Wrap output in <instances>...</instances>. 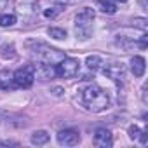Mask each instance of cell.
Masks as SVG:
<instances>
[{"mask_svg": "<svg viewBox=\"0 0 148 148\" xmlns=\"http://www.w3.org/2000/svg\"><path fill=\"white\" fill-rule=\"evenodd\" d=\"M32 54L37 58L38 63H44V64H52L56 66L63 58H64V52L58 51V49H52L45 44H37V47L32 51Z\"/></svg>", "mask_w": 148, "mask_h": 148, "instance_id": "3957f363", "label": "cell"}, {"mask_svg": "<svg viewBox=\"0 0 148 148\" xmlns=\"http://www.w3.org/2000/svg\"><path fill=\"white\" fill-rule=\"evenodd\" d=\"M14 23H16V16L14 14H2V16H0V26H2V28L12 26Z\"/></svg>", "mask_w": 148, "mask_h": 148, "instance_id": "2e32d148", "label": "cell"}, {"mask_svg": "<svg viewBox=\"0 0 148 148\" xmlns=\"http://www.w3.org/2000/svg\"><path fill=\"white\" fill-rule=\"evenodd\" d=\"M47 33H49V37H52V38H56V40L66 38V30H63V28H49Z\"/></svg>", "mask_w": 148, "mask_h": 148, "instance_id": "9a60e30c", "label": "cell"}, {"mask_svg": "<svg viewBox=\"0 0 148 148\" xmlns=\"http://www.w3.org/2000/svg\"><path fill=\"white\" fill-rule=\"evenodd\" d=\"M98 2H99V0H98Z\"/></svg>", "mask_w": 148, "mask_h": 148, "instance_id": "603a6c76", "label": "cell"}, {"mask_svg": "<svg viewBox=\"0 0 148 148\" xmlns=\"http://www.w3.org/2000/svg\"><path fill=\"white\" fill-rule=\"evenodd\" d=\"M99 70L105 73L108 79H112V80H115V82H122L124 77H125V68H124L122 63H108V64L103 63Z\"/></svg>", "mask_w": 148, "mask_h": 148, "instance_id": "8992f818", "label": "cell"}, {"mask_svg": "<svg viewBox=\"0 0 148 148\" xmlns=\"http://www.w3.org/2000/svg\"><path fill=\"white\" fill-rule=\"evenodd\" d=\"M56 75V70L52 64H44L40 63L38 66H35V79H40V80H49Z\"/></svg>", "mask_w": 148, "mask_h": 148, "instance_id": "9c48e42d", "label": "cell"}, {"mask_svg": "<svg viewBox=\"0 0 148 148\" xmlns=\"http://www.w3.org/2000/svg\"><path fill=\"white\" fill-rule=\"evenodd\" d=\"M61 11H63V5H58V7H52V9L49 7V9L44 11V16H45V18H56Z\"/></svg>", "mask_w": 148, "mask_h": 148, "instance_id": "e0dca14e", "label": "cell"}, {"mask_svg": "<svg viewBox=\"0 0 148 148\" xmlns=\"http://www.w3.org/2000/svg\"><path fill=\"white\" fill-rule=\"evenodd\" d=\"M54 70H56V75H58V77L71 79V77H75L77 73H79L80 63H79L77 59H73V58H66V56H64V58L54 66Z\"/></svg>", "mask_w": 148, "mask_h": 148, "instance_id": "5b68a950", "label": "cell"}, {"mask_svg": "<svg viewBox=\"0 0 148 148\" xmlns=\"http://www.w3.org/2000/svg\"><path fill=\"white\" fill-rule=\"evenodd\" d=\"M145 70H146V61L143 56H134L131 59V71L134 77H143L145 75Z\"/></svg>", "mask_w": 148, "mask_h": 148, "instance_id": "30bf717a", "label": "cell"}, {"mask_svg": "<svg viewBox=\"0 0 148 148\" xmlns=\"http://www.w3.org/2000/svg\"><path fill=\"white\" fill-rule=\"evenodd\" d=\"M117 2H127V0H117Z\"/></svg>", "mask_w": 148, "mask_h": 148, "instance_id": "7402d4cb", "label": "cell"}, {"mask_svg": "<svg viewBox=\"0 0 148 148\" xmlns=\"http://www.w3.org/2000/svg\"><path fill=\"white\" fill-rule=\"evenodd\" d=\"M92 141H94V145L96 146H99V148H108V146H112V132L108 131V129H98L96 132H94V138H92Z\"/></svg>", "mask_w": 148, "mask_h": 148, "instance_id": "ba28073f", "label": "cell"}, {"mask_svg": "<svg viewBox=\"0 0 148 148\" xmlns=\"http://www.w3.org/2000/svg\"><path fill=\"white\" fill-rule=\"evenodd\" d=\"M11 87H14L12 73H9V71H0V89H11Z\"/></svg>", "mask_w": 148, "mask_h": 148, "instance_id": "7c38bea8", "label": "cell"}, {"mask_svg": "<svg viewBox=\"0 0 148 148\" xmlns=\"http://www.w3.org/2000/svg\"><path fill=\"white\" fill-rule=\"evenodd\" d=\"M139 134H141V131H139L138 125H131V127H129V138H131V139H138Z\"/></svg>", "mask_w": 148, "mask_h": 148, "instance_id": "ac0fdd59", "label": "cell"}, {"mask_svg": "<svg viewBox=\"0 0 148 148\" xmlns=\"http://www.w3.org/2000/svg\"><path fill=\"white\" fill-rule=\"evenodd\" d=\"M145 23H146L145 19H134V25H136V26H139V28H141L143 32L146 30V25H145Z\"/></svg>", "mask_w": 148, "mask_h": 148, "instance_id": "ffe728a7", "label": "cell"}, {"mask_svg": "<svg viewBox=\"0 0 148 148\" xmlns=\"http://www.w3.org/2000/svg\"><path fill=\"white\" fill-rule=\"evenodd\" d=\"M11 2H12V0H0V11H2V9H7Z\"/></svg>", "mask_w": 148, "mask_h": 148, "instance_id": "44dd1931", "label": "cell"}, {"mask_svg": "<svg viewBox=\"0 0 148 148\" xmlns=\"http://www.w3.org/2000/svg\"><path fill=\"white\" fill-rule=\"evenodd\" d=\"M86 64H87V68H89V70L96 71V70H99V68H101L103 59H101V56H96V54H94V56H87Z\"/></svg>", "mask_w": 148, "mask_h": 148, "instance_id": "4fadbf2b", "label": "cell"}, {"mask_svg": "<svg viewBox=\"0 0 148 148\" xmlns=\"http://www.w3.org/2000/svg\"><path fill=\"white\" fill-rule=\"evenodd\" d=\"M99 7L105 14H115L117 12V5L110 0H99Z\"/></svg>", "mask_w": 148, "mask_h": 148, "instance_id": "5bb4252c", "label": "cell"}, {"mask_svg": "<svg viewBox=\"0 0 148 148\" xmlns=\"http://www.w3.org/2000/svg\"><path fill=\"white\" fill-rule=\"evenodd\" d=\"M12 82H14V87H21V89L32 87L35 82V64H26L18 68L12 73Z\"/></svg>", "mask_w": 148, "mask_h": 148, "instance_id": "277c9868", "label": "cell"}, {"mask_svg": "<svg viewBox=\"0 0 148 148\" xmlns=\"http://www.w3.org/2000/svg\"><path fill=\"white\" fill-rule=\"evenodd\" d=\"M54 2L59 5H70V4H79L80 0H54Z\"/></svg>", "mask_w": 148, "mask_h": 148, "instance_id": "d6986e66", "label": "cell"}, {"mask_svg": "<svg viewBox=\"0 0 148 148\" xmlns=\"http://www.w3.org/2000/svg\"><path fill=\"white\" fill-rule=\"evenodd\" d=\"M30 139H32V143H33V145H45V143L51 139V136H49L45 131H35V132L32 134V138H30Z\"/></svg>", "mask_w": 148, "mask_h": 148, "instance_id": "8fae6325", "label": "cell"}, {"mask_svg": "<svg viewBox=\"0 0 148 148\" xmlns=\"http://www.w3.org/2000/svg\"><path fill=\"white\" fill-rule=\"evenodd\" d=\"M82 103L86 105L87 110L98 113L106 110V106L110 105V98L106 94V91H103L99 86H87L86 89H82Z\"/></svg>", "mask_w": 148, "mask_h": 148, "instance_id": "6da1fadb", "label": "cell"}, {"mask_svg": "<svg viewBox=\"0 0 148 148\" xmlns=\"http://www.w3.org/2000/svg\"><path fill=\"white\" fill-rule=\"evenodd\" d=\"M58 143L63 146H75L80 143V134L75 129H64L58 134Z\"/></svg>", "mask_w": 148, "mask_h": 148, "instance_id": "52a82bcc", "label": "cell"}, {"mask_svg": "<svg viewBox=\"0 0 148 148\" xmlns=\"http://www.w3.org/2000/svg\"><path fill=\"white\" fill-rule=\"evenodd\" d=\"M92 21H94V11L86 7L75 16V33L79 38L86 40L92 33Z\"/></svg>", "mask_w": 148, "mask_h": 148, "instance_id": "7a4b0ae2", "label": "cell"}]
</instances>
